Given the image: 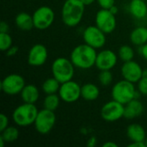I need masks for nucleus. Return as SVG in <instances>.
Segmentation results:
<instances>
[{
  "label": "nucleus",
  "mask_w": 147,
  "mask_h": 147,
  "mask_svg": "<svg viewBox=\"0 0 147 147\" xmlns=\"http://www.w3.org/2000/svg\"><path fill=\"white\" fill-rule=\"evenodd\" d=\"M96 49L84 43L80 44L72 49L70 59L76 68L88 70L96 65Z\"/></svg>",
  "instance_id": "1"
},
{
  "label": "nucleus",
  "mask_w": 147,
  "mask_h": 147,
  "mask_svg": "<svg viewBox=\"0 0 147 147\" xmlns=\"http://www.w3.org/2000/svg\"><path fill=\"white\" fill-rule=\"evenodd\" d=\"M85 5L80 0H65L61 9V19L67 27L78 26L84 15Z\"/></svg>",
  "instance_id": "2"
},
{
  "label": "nucleus",
  "mask_w": 147,
  "mask_h": 147,
  "mask_svg": "<svg viewBox=\"0 0 147 147\" xmlns=\"http://www.w3.org/2000/svg\"><path fill=\"white\" fill-rule=\"evenodd\" d=\"M38 112L39 110L34 104L23 102L14 109L11 117L16 126L24 127L34 123Z\"/></svg>",
  "instance_id": "3"
},
{
  "label": "nucleus",
  "mask_w": 147,
  "mask_h": 147,
  "mask_svg": "<svg viewBox=\"0 0 147 147\" xmlns=\"http://www.w3.org/2000/svg\"><path fill=\"white\" fill-rule=\"evenodd\" d=\"M139 94L140 92L136 90L134 84L124 78L115 84L111 90L112 99L124 105L133 99L137 98V96Z\"/></svg>",
  "instance_id": "4"
},
{
  "label": "nucleus",
  "mask_w": 147,
  "mask_h": 147,
  "mask_svg": "<svg viewBox=\"0 0 147 147\" xmlns=\"http://www.w3.org/2000/svg\"><path fill=\"white\" fill-rule=\"evenodd\" d=\"M75 68L76 67L70 59L65 57H59L53 61L51 71L53 77L62 84L73 78Z\"/></svg>",
  "instance_id": "5"
},
{
  "label": "nucleus",
  "mask_w": 147,
  "mask_h": 147,
  "mask_svg": "<svg viewBox=\"0 0 147 147\" xmlns=\"http://www.w3.org/2000/svg\"><path fill=\"white\" fill-rule=\"evenodd\" d=\"M55 123H56V115L54 111L44 108L43 109L39 110L34 125L36 131L40 134L46 135L48 134L53 129Z\"/></svg>",
  "instance_id": "6"
},
{
  "label": "nucleus",
  "mask_w": 147,
  "mask_h": 147,
  "mask_svg": "<svg viewBox=\"0 0 147 147\" xmlns=\"http://www.w3.org/2000/svg\"><path fill=\"white\" fill-rule=\"evenodd\" d=\"M34 26L39 30H45L52 26L55 19L53 9L49 6H40L33 13Z\"/></svg>",
  "instance_id": "7"
},
{
  "label": "nucleus",
  "mask_w": 147,
  "mask_h": 147,
  "mask_svg": "<svg viewBox=\"0 0 147 147\" xmlns=\"http://www.w3.org/2000/svg\"><path fill=\"white\" fill-rule=\"evenodd\" d=\"M116 15L109 9H102L97 11L95 17V25H96L106 34L113 33L117 26Z\"/></svg>",
  "instance_id": "8"
},
{
  "label": "nucleus",
  "mask_w": 147,
  "mask_h": 147,
  "mask_svg": "<svg viewBox=\"0 0 147 147\" xmlns=\"http://www.w3.org/2000/svg\"><path fill=\"white\" fill-rule=\"evenodd\" d=\"M83 39L87 45L95 49H100L103 47L106 43V34L96 25H91L84 28L83 32Z\"/></svg>",
  "instance_id": "9"
},
{
  "label": "nucleus",
  "mask_w": 147,
  "mask_h": 147,
  "mask_svg": "<svg viewBox=\"0 0 147 147\" xmlns=\"http://www.w3.org/2000/svg\"><path fill=\"white\" fill-rule=\"evenodd\" d=\"M26 85L25 80L22 76L12 73L6 76L1 82L2 91L9 96H16L22 92Z\"/></svg>",
  "instance_id": "10"
},
{
  "label": "nucleus",
  "mask_w": 147,
  "mask_h": 147,
  "mask_svg": "<svg viewBox=\"0 0 147 147\" xmlns=\"http://www.w3.org/2000/svg\"><path fill=\"white\" fill-rule=\"evenodd\" d=\"M100 114L107 122L117 121L124 117V104L113 99L102 105Z\"/></svg>",
  "instance_id": "11"
},
{
  "label": "nucleus",
  "mask_w": 147,
  "mask_h": 147,
  "mask_svg": "<svg viewBox=\"0 0 147 147\" xmlns=\"http://www.w3.org/2000/svg\"><path fill=\"white\" fill-rule=\"evenodd\" d=\"M58 94L61 101L66 103H73L81 97V85L72 79L62 83Z\"/></svg>",
  "instance_id": "12"
},
{
  "label": "nucleus",
  "mask_w": 147,
  "mask_h": 147,
  "mask_svg": "<svg viewBox=\"0 0 147 147\" xmlns=\"http://www.w3.org/2000/svg\"><path fill=\"white\" fill-rule=\"evenodd\" d=\"M144 71L141 65L133 60L124 62L121 68V73L124 79L132 82L134 84H137L144 76Z\"/></svg>",
  "instance_id": "13"
},
{
  "label": "nucleus",
  "mask_w": 147,
  "mask_h": 147,
  "mask_svg": "<svg viewBox=\"0 0 147 147\" xmlns=\"http://www.w3.org/2000/svg\"><path fill=\"white\" fill-rule=\"evenodd\" d=\"M48 58V51L47 47L40 43L34 44L28 51V63L31 66L39 67L43 65Z\"/></svg>",
  "instance_id": "14"
},
{
  "label": "nucleus",
  "mask_w": 147,
  "mask_h": 147,
  "mask_svg": "<svg viewBox=\"0 0 147 147\" xmlns=\"http://www.w3.org/2000/svg\"><path fill=\"white\" fill-rule=\"evenodd\" d=\"M118 58V55L114 51L109 49H104L97 53L95 66H96V68L100 71H111L117 65Z\"/></svg>",
  "instance_id": "15"
},
{
  "label": "nucleus",
  "mask_w": 147,
  "mask_h": 147,
  "mask_svg": "<svg viewBox=\"0 0 147 147\" xmlns=\"http://www.w3.org/2000/svg\"><path fill=\"white\" fill-rule=\"evenodd\" d=\"M144 112V105L138 99L134 98L124 105V118L133 120L140 117Z\"/></svg>",
  "instance_id": "16"
},
{
  "label": "nucleus",
  "mask_w": 147,
  "mask_h": 147,
  "mask_svg": "<svg viewBox=\"0 0 147 147\" xmlns=\"http://www.w3.org/2000/svg\"><path fill=\"white\" fill-rule=\"evenodd\" d=\"M127 136L130 141H146V133L144 127L139 123H132L127 128Z\"/></svg>",
  "instance_id": "17"
},
{
  "label": "nucleus",
  "mask_w": 147,
  "mask_h": 147,
  "mask_svg": "<svg viewBox=\"0 0 147 147\" xmlns=\"http://www.w3.org/2000/svg\"><path fill=\"white\" fill-rule=\"evenodd\" d=\"M20 95L23 102L35 104V102L39 100L40 91L37 86H35L34 84H29L24 86Z\"/></svg>",
  "instance_id": "18"
},
{
  "label": "nucleus",
  "mask_w": 147,
  "mask_h": 147,
  "mask_svg": "<svg viewBox=\"0 0 147 147\" xmlns=\"http://www.w3.org/2000/svg\"><path fill=\"white\" fill-rule=\"evenodd\" d=\"M15 22L16 27L22 31H30L34 28L33 16L26 12L18 13L15 18Z\"/></svg>",
  "instance_id": "19"
},
{
  "label": "nucleus",
  "mask_w": 147,
  "mask_h": 147,
  "mask_svg": "<svg viewBox=\"0 0 147 147\" xmlns=\"http://www.w3.org/2000/svg\"><path fill=\"white\" fill-rule=\"evenodd\" d=\"M129 11L136 19H143L147 16V4L145 0H132Z\"/></svg>",
  "instance_id": "20"
},
{
  "label": "nucleus",
  "mask_w": 147,
  "mask_h": 147,
  "mask_svg": "<svg viewBox=\"0 0 147 147\" xmlns=\"http://www.w3.org/2000/svg\"><path fill=\"white\" fill-rule=\"evenodd\" d=\"M100 96L99 88L92 83L84 84L81 86V97L87 102L96 101Z\"/></svg>",
  "instance_id": "21"
},
{
  "label": "nucleus",
  "mask_w": 147,
  "mask_h": 147,
  "mask_svg": "<svg viewBox=\"0 0 147 147\" xmlns=\"http://www.w3.org/2000/svg\"><path fill=\"white\" fill-rule=\"evenodd\" d=\"M130 41L135 46L141 47L147 43V28L139 26L134 28L129 36Z\"/></svg>",
  "instance_id": "22"
},
{
  "label": "nucleus",
  "mask_w": 147,
  "mask_h": 147,
  "mask_svg": "<svg viewBox=\"0 0 147 147\" xmlns=\"http://www.w3.org/2000/svg\"><path fill=\"white\" fill-rule=\"evenodd\" d=\"M61 83L57 80L54 77L47 78L42 84V90L46 95L55 94L59 92Z\"/></svg>",
  "instance_id": "23"
},
{
  "label": "nucleus",
  "mask_w": 147,
  "mask_h": 147,
  "mask_svg": "<svg viewBox=\"0 0 147 147\" xmlns=\"http://www.w3.org/2000/svg\"><path fill=\"white\" fill-rule=\"evenodd\" d=\"M0 137L3 138L6 143H13L19 138V130L16 127L9 126L1 132Z\"/></svg>",
  "instance_id": "24"
},
{
  "label": "nucleus",
  "mask_w": 147,
  "mask_h": 147,
  "mask_svg": "<svg viewBox=\"0 0 147 147\" xmlns=\"http://www.w3.org/2000/svg\"><path fill=\"white\" fill-rule=\"evenodd\" d=\"M60 101H61V99H60L59 94H57V93L49 94V95H47L46 97L44 98L43 106L47 109L55 111L59 108Z\"/></svg>",
  "instance_id": "25"
},
{
  "label": "nucleus",
  "mask_w": 147,
  "mask_h": 147,
  "mask_svg": "<svg viewBox=\"0 0 147 147\" xmlns=\"http://www.w3.org/2000/svg\"><path fill=\"white\" fill-rule=\"evenodd\" d=\"M118 57L123 62L133 60L134 58V51L131 46L123 45L118 50Z\"/></svg>",
  "instance_id": "26"
},
{
  "label": "nucleus",
  "mask_w": 147,
  "mask_h": 147,
  "mask_svg": "<svg viewBox=\"0 0 147 147\" xmlns=\"http://www.w3.org/2000/svg\"><path fill=\"white\" fill-rule=\"evenodd\" d=\"M11 46H13V39L9 33H0V49L6 52Z\"/></svg>",
  "instance_id": "27"
},
{
  "label": "nucleus",
  "mask_w": 147,
  "mask_h": 147,
  "mask_svg": "<svg viewBox=\"0 0 147 147\" xmlns=\"http://www.w3.org/2000/svg\"><path fill=\"white\" fill-rule=\"evenodd\" d=\"M98 80L101 85L107 87L112 84L113 81V74L110 70H104L101 71L98 76Z\"/></svg>",
  "instance_id": "28"
},
{
  "label": "nucleus",
  "mask_w": 147,
  "mask_h": 147,
  "mask_svg": "<svg viewBox=\"0 0 147 147\" xmlns=\"http://www.w3.org/2000/svg\"><path fill=\"white\" fill-rule=\"evenodd\" d=\"M138 84V91L143 96H147V77L143 76L142 78L137 83Z\"/></svg>",
  "instance_id": "29"
},
{
  "label": "nucleus",
  "mask_w": 147,
  "mask_h": 147,
  "mask_svg": "<svg viewBox=\"0 0 147 147\" xmlns=\"http://www.w3.org/2000/svg\"><path fill=\"white\" fill-rule=\"evenodd\" d=\"M102 9H109L115 3V0H96Z\"/></svg>",
  "instance_id": "30"
},
{
  "label": "nucleus",
  "mask_w": 147,
  "mask_h": 147,
  "mask_svg": "<svg viewBox=\"0 0 147 147\" xmlns=\"http://www.w3.org/2000/svg\"><path fill=\"white\" fill-rule=\"evenodd\" d=\"M7 127H9V118L5 114L2 113L0 115V132L3 131Z\"/></svg>",
  "instance_id": "31"
},
{
  "label": "nucleus",
  "mask_w": 147,
  "mask_h": 147,
  "mask_svg": "<svg viewBox=\"0 0 147 147\" xmlns=\"http://www.w3.org/2000/svg\"><path fill=\"white\" fill-rule=\"evenodd\" d=\"M6 56L8 57H13L18 53V47L16 46H11L6 52Z\"/></svg>",
  "instance_id": "32"
},
{
  "label": "nucleus",
  "mask_w": 147,
  "mask_h": 147,
  "mask_svg": "<svg viewBox=\"0 0 147 147\" xmlns=\"http://www.w3.org/2000/svg\"><path fill=\"white\" fill-rule=\"evenodd\" d=\"M129 147H147L146 141H132L129 145Z\"/></svg>",
  "instance_id": "33"
},
{
  "label": "nucleus",
  "mask_w": 147,
  "mask_h": 147,
  "mask_svg": "<svg viewBox=\"0 0 147 147\" xmlns=\"http://www.w3.org/2000/svg\"><path fill=\"white\" fill-rule=\"evenodd\" d=\"M0 33H9V25L4 21H2L0 23Z\"/></svg>",
  "instance_id": "34"
},
{
  "label": "nucleus",
  "mask_w": 147,
  "mask_h": 147,
  "mask_svg": "<svg viewBox=\"0 0 147 147\" xmlns=\"http://www.w3.org/2000/svg\"><path fill=\"white\" fill-rule=\"evenodd\" d=\"M141 56L144 58V59H146L147 61V43L144 44L143 46L140 47V51Z\"/></svg>",
  "instance_id": "35"
},
{
  "label": "nucleus",
  "mask_w": 147,
  "mask_h": 147,
  "mask_svg": "<svg viewBox=\"0 0 147 147\" xmlns=\"http://www.w3.org/2000/svg\"><path fill=\"white\" fill-rule=\"evenodd\" d=\"M96 137H91V138L89 139L88 143H87V146L89 147H94L96 146Z\"/></svg>",
  "instance_id": "36"
},
{
  "label": "nucleus",
  "mask_w": 147,
  "mask_h": 147,
  "mask_svg": "<svg viewBox=\"0 0 147 147\" xmlns=\"http://www.w3.org/2000/svg\"><path fill=\"white\" fill-rule=\"evenodd\" d=\"M103 147H118V145L113 141H107L105 142L103 145H102Z\"/></svg>",
  "instance_id": "37"
},
{
  "label": "nucleus",
  "mask_w": 147,
  "mask_h": 147,
  "mask_svg": "<svg viewBox=\"0 0 147 147\" xmlns=\"http://www.w3.org/2000/svg\"><path fill=\"white\" fill-rule=\"evenodd\" d=\"M85 6H88V5H91L92 3H94L96 0H80Z\"/></svg>",
  "instance_id": "38"
},
{
  "label": "nucleus",
  "mask_w": 147,
  "mask_h": 147,
  "mask_svg": "<svg viewBox=\"0 0 147 147\" xmlns=\"http://www.w3.org/2000/svg\"><path fill=\"white\" fill-rule=\"evenodd\" d=\"M109 10H110L113 14L116 15V14L118 13V7H116L115 4V5H113V6L109 9Z\"/></svg>",
  "instance_id": "39"
},
{
  "label": "nucleus",
  "mask_w": 147,
  "mask_h": 147,
  "mask_svg": "<svg viewBox=\"0 0 147 147\" xmlns=\"http://www.w3.org/2000/svg\"><path fill=\"white\" fill-rule=\"evenodd\" d=\"M5 143H6V142H5V141L3 140V139L0 137V147H3V146H4Z\"/></svg>",
  "instance_id": "40"
},
{
  "label": "nucleus",
  "mask_w": 147,
  "mask_h": 147,
  "mask_svg": "<svg viewBox=\"0 0 147 147\" xmlns=\"http://www.w3.org/2000/svg\"><path fill=\"white\" fill-rule=\"evenodd\" d=\"M144 76H146L147 77V70H145V71H144Z\"/></svg>",
  "instance_id": "41"
},
{
  "label": "nucleus",
  "mask_w": 147,
  "mask_h": 147,
  "mask_svg": "<svg viewBox=\"0 0 147 147\" xmlns=\"http://www.w3.org/2000/svg\"><path fill=\"white\" fill-rule=\"evenodd\" d=\"M146 146H147V136H146Z\"/></svg>",
  "instance_id": "42"
}]
</instances>
